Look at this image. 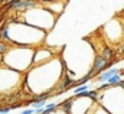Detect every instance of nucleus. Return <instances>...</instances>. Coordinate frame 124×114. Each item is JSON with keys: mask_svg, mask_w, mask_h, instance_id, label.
Here are the masks:
<instances>
[{"mask_svg": "<svg viewBox=\"0 0 124 114\" xmlns=\"http://www.w3.org/2000/svg\"><path fill=\"white\" fill-rule=\"evenodd\" d=\"M62 75H63V62L61 59L56 61L54 58L52 61L39 65V66H32L28 71V75L25 77V87L32 91L33 94H54L58 84L61 82Z\"/></svg>", "mask_w": 124, "mask_h": 114, "instance_id": "1", "label": "nucleus"}, {"mask_svg": "<svg viewBox=\"0 0 124 114\" xmlns=\"http://www.w3.org/2000/svg\"><path fill=\"white\" fill-rule=\"evenodd\" d=\"M7 29H9V42L13 46L33 48L45 41V32L32 28L20 20L10 22L7 25Z\"/></svg>", "mask_w": 124, "mask_h": 114, "instance_id": "2", "label": "nucleus"}, {"mask_svg": "<svg viewBox=\"0 0 124 114\" xmlns=\"http://www.w3.org/2000/svg\"><path fill=\"white\" fill-rule=\"evenodd\" d=\"M33 48H25V46H13L9 48V51L3 55L1 62L6 68L20 74L29 71L33 65Z\"/></svg>", "mask_w": 124, "mask_h": 114, "instance_id": "3", "label": "nucleus"}, {"mask_svg": "<svg viewBox=\"0 0 124 114\" xmlns=\"http://www.w3.org/2000/svg\"><path fill=\"white\" fill-rule=\"evenodd\" d=\"M98 103L108 114H124V88L110 87L101 91Z\"/></svg>", "mask_w": 124, "mask_h": 114, "instance_id": "4", "label": "nucleus"}, {"mask_svg": "<svg viewBox=\"0 0 124 114\" xmlns=\"http://www.w3.org/2000/svg\"><path fill=\"white\" fill-rule=\"evenodd\" d=\"M55 57V54H52L49 49H45V48H39V49H35V54H33V65L32 66H39V65H43L49 61H52Z\"/></svg>", "mask_w": 124, "mask_h": 114, "instance_id": "5", "label": "nucleus"}, {"mask_svg": "<svg viewBox=\"0 0 124 114\" xmlns=\"http://www.w3.org/2000/svg\"><path fill=\"white\" fill-rule=\"evenodd\" d=\"M38 6L36 1L33 0H13L7 3V9L10 10H17V12H28Z\"/></svg>", "mask_w": 124, "mask_h": 114, "instance_id": "6", "label": "nucleus"}, {"mask_svg": "<svg viewBox=\"0 0 124 114\" xmlns=\"http://www.w3.org/2000/svg\"><path fill=\"white\" fill-rule=\"evenodd\" d=\"M110 62L108 61H105L102 57H100V55H95L94 58V64L93 66H91V72H93V75H100L101 72H104V71H107L108 68H110Z\"/></svg>", "mask_w": 124, "mask_h": 114, "instance_id": "7", "label": "nucleus"}, {"mask_svg": "<svg viewBox=\"0 0 124 114\" xmlns=\"http://www.w3.org/2000/svg\"><path fill=\"white\" fill-rule=\"evenodd\" d=\"M117 74H124V69H120V68H108L107 71L101 72V74L97 77V81L105 84L111 77H114V75H117Z\"/></svg>", "mask_w": 124, "mask_h": 114, "instance_id": "8", "label": "nucleus"}, {"mask_svg": "<svg viewBox=\"0 0 124 114\" xmlns=\"http://www.w3.org/2000/svg\"><path fill=\"white\" fill-rule=\"evenodd\" d=\"M97 55L102 57L105 61H108V62L111 64V61L116 58V52H114V49H113L111 46H108V45H102V49H101Z\"/></svg>", "mask_w": 124, "mask_h": 114, "instance_id": "9", "label": "nucleus"}, {"mask_svg": "<svg viewBox=\"0 0 124 114\" xmlns=\"http://www.w3.org/2000/svg\"><path fill=\"white\" fill-rule=\"evenodd\" d=\"M0 38L6 42H9V29H7V25L1 26L0 28Z\"/></svg>", "mask_w": 124, "mask_h": 114, "instance_id": "10", "label": "nucleus"}, {"mask_svg": "<svg viewBox=\"0 0 124 114\" xmlns=\"http://www.w3.org/2000/svg\"><path fill=\"white\" fill-rule=\"evenodd\" d=\"M88 88H90V85H88V84L77 87V88H74V95H77V94H79V92H85V91H88Z\"/></svg>", "mask_w": 124, "mask_h": 114, "instance_id": "11", "label": "nucleus"}, {"mask_svg": "<svg viewBox=\"0 0 124 114\" xmlns=\"http://www.w3.org/2000/svg\"><path fill=\"white\" fill-rule=\"evenodd\" d=\"M9 48H10V46H9L6 42H0V57H3V55L9 51Z\"/></svg>", "mask_w": 124, "mask_h": 114, "instance_id": "12", "label": "nucleus"}, {"mask_svg": "<svg viewBox=\"0 0 124 114\" xmlns=\"http://www.w3.org/2000/svg\"><path fill=\"white\" fill-rule=\"evenodd\" d=\"M45 106H46V101H39V103H33V104H32L33 110H40V108H43Z\"/></svg>", "mask_w": 124, "mask_h": 114, "instance_id": "13", "label": "nucleus"}, {"mask_svg": "<svg viewBox=\"0 0 124 114\" xmlns=\"http://www.w3.org/2000/svg\"><path fill=\"white\" fill-rule=\"evenodd\" d=\"M20 114H35V110L33 108H26V110L20 111Z\"/></svg>", "mask_w": 124, "mask_h": 114, "instance_id": "14", "label": "nucleus"}, {"mask_svg": "<svg viewBox=\"0 0 124 114\" xmlns=\"http://www.w3.org/2000/svg\"><path fill=\"white\" fill-rule=\"evenodd\" d=\"M0 114H6V113H0Z\"/></svg>", "mask_w": 124, "mask_h": 114, "instance_id": "15", "label": "nucleus"}]
</instances>
